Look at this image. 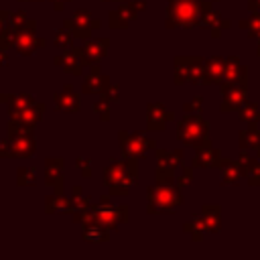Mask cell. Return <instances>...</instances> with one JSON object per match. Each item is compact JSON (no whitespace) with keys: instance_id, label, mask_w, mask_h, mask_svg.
<instances>
[{"instance_id":"1","label":"cell","mask_w":260,"mask_h":260,"mask_svg":"<svg viewBox=\"0 0 260 260\" xmlns=\"http://www.w3.org/2000/svg\"><path fill=\"white\" fill-rule=\"evenodd\" d=\"M128 217H130V207L126 203H112L110 193L102 195L95 203H91L89 209L77 211V213L71 215V219L75 223H79L81 228H85V225H104L112 232H116L122 223H126Z\"/></svg>"},{"instance_id":"2","label":"cell","mask_w":260,"mask_h":260,"mask_svg":"<svg viewBox=\"0 0 260 260\" xmlns=\"http://www.w3.org/2000/svg\"><path fill=\"white\" fill-rule=\"evenodd\" d=\"M138 183L136 158H110L102 173V185L114 197H124Z\"/></svg>"},{"instance_id":"3","label":"cell","mask_w":260,"mask_h":260,"mask_svg":"<svg viewBox=\"0 0 260 260\" xmlns=\"http://www.w3.org/2000/svg\"><path fill=\"white\" fill-rule=\"evenodd\" d=\"M183 197L179 189L171 185H154L146 189V211L148 213H173L177 205H181Z\"/></svg>"},{"instance_id":"4","label":"cell","mask_w":260,"mask_h":260,"mask_svg":"<svg viewBox=\"0 0 260 260\" xmlns=\"http://www.w3.org/2000/svg\"><path fill=\"white\" fill-rule=\"evenodd\" d=\"M118 144H120V150H122L124 156L136 158V160L144 158L146 152L156 146V142L152 138H148L146 134H142V132H126V130L118 132Z\"/></svg>"},{"instance_id":"5","label":"cell","mask_w":260,"mask_h":260,"mask_svg":"<svg viewBox=\"0 0 260 260\" xmlns=\"http://www.w3.org/2000/svg\"><path fill=\"white\" fill-rule=\"evenodd\" d=\"M140 10H146V2H140V0H132V2L124 0V2H118V6L108 12V26L112 30L128 28L130 22H134L138 18V12Z\"/></svg>"},{"instance_id":"6","label":"cell","mask_w":260,"mask_h":260,"mask_svg":"<svg viewBox=\"0 0 260 260\" xmlns=\"http://www.w3.org/2000/svg\"><path fill=\"white\" fill-rule=\"evenodd\" d=\"M63 26L69 28L77 41H87V39H91V35H93L95 30H100L102 22H100L98 18H93L89 10L79 8V10L73 12L71 18H65V20H63Z\"/></svg>"},{"instance_id":"7","label":"cell","mask_w":260,"mask_h":260,"mask_svg":"<svg viewBox=\"0 0 260 260\" xmlns=\"http://www.w3.org/2000/svg\"><path fill=\"white\" fill-rule=\"evenodd\" d=\"M45 45H47V39L37 37V20L35 18H28L24 22V26L16 32V41H14L16 53L22 55V57H30L39 49H43Z\"/></svg>"},{"instance_id":"8","label":"cell","mask_w":260,"mask_h":260,"mask_svg":"<svg viewBox=\"0 0 260 260\" xmlns=\"http://www.w3.org/2000/svg\"><path fill=\"white\" fill-rule=\"evenodd\" d=\"M197 18V0H169L167 26H191Z\"/></svg>"},{"instance_id":"9","label":"cell","mask_w":260,"mask_h":260,"mask_svg":"<svg viewBox=\"0 0 260 260\" xmlns=\"http://www.w3.org/2000/svg\"><path fill=\"white\" fill-rule=\"evenodd\" d=\"M110 51V39L108 37H98V39H87L79 47V59L83 67H91L100 63L104 57H108Z\"/></svg>"},{"instance_id":"10","label":"cell","mask_w":260,"mask_h":260,"mask_svg":"<svg viewBox=\"0 0 260 260\" xmlns=\"http://www.w3.org/2000/svg\"><path fill=\"white\" fill-rule=\"evenodd\" d=\"M110 77L106 73H102L100 63L91 65L89 71L83 75V83H81V91L87 95H102L106 91V87L110 85Z\"/></svg>"},{"instance_id":"11","label":"cell","mask_w":260,"mask_h":260,"mask_svg":"<svg viewBox=\"0 0 260 260\" xmlns=\"http://www.w3.org/2000/svg\"><path fill=\"white\" fill-rule=\"evenodd\" d=\"M55 110L67 112V114H77L81 110V95L73 89V83H65L61 91L53 93Z\"/></svg>"},{"instance_id":"12","label":"cell","mask_w":260,"mask_h":260,"mask_svg":"<svg viewBox=\"0 0 260 260\" xmlns=\"http://www.w3.org/2000/svg\"><path fill=\"white\" fill-rule=\"evenodd\" d=\"M53 63L57 67H61L63 71L75 75V77H79L83 73V63L79 59V47H75V45L69 47V49H63L61 55H55L53 57Z\"/></svg>"},{"instance_id":"13","label":"cell","mask_w":260,"mask_h":260,"mask_svg":"<svg viewBox=\"0 0 260 260\" xmlns=\"http://www.w3.org/2000/svg\"><path fill=\"white\" fill-rule=\"evenodd\" d=\"M203 134H205V124L199 118H193V116H187L177 126V136L185 144H195Z\"/></svg>"},{"instance_id":"14","label":"cell","mask_w":260,"mask_h":260,"mask_svg":"<svg viewBox=\"0 0 260 260\" xmlns=\"http://www.w3.org/2000/svg\"><path fill=\"white\" fill-rule=\"evenodd\" d=\"M63 169H65V160L61 156L45 158V185L53 189H63V181H65Z\"/></svg>"},{"instance_id":"15","label":"cell","mask_w":260,"mask_h":260,"mask_svg":"<svg viewBox=\"0 0 260 260\" xmlns=\"http://www.w3.org/2000/svg\"><path fill=\"white\" fill-rule=\"evenodd\" d=\"M45 213H47V215H55V213H61V215H73L71 199L65 197L63 189H55L53 195H47V197H45Z\"/></svg>"},{"instance_id":"16","label":"cell","mask_w":260,"mask_h":260,"mask_svg":"<svg viewBox=\"0 0 260 260\" xmlns=\"http://www.w3.org/2000/svg\"><path fill=\"white\" fill-rule=\"evenodd\" d=\"M173 118L175 116L171 112H167L165 106L158 104V102H152V104L146 106V126H148V130H154V132L165 130V124Z\"/></svg>"},{"instance_id":"17","label":"cell","mask_w":260,"mask_h":260,"mask_svg":"<svg viewBox=\"0 0 260 260\" xmlns=\"http://www.w3.org/2000/svg\"><path fill=\"white\" fill-rule=\"evenodd\" d=\"M10 144H12V158H30L37 152V138H35V134L10 138Z\"/></svg>"},{"instance_id":"18","label":"cell","mask_w":260,"mask_h":260,"mask_svg":"<svg viewBox=\"0 0 260 260\" xmlns=\"http://www.w3.org/2000/svg\"><path fill=\"white\" fill-rule=\"evenodd\" d=\"M45 110H47V106H45L43 102H35V104H32V106H28L26 110H22V112H18V114H12V116H10V120L22 122V124H26V126H32V128H35V126L43 120Z\"/></svg>"},{"instance_id":"19","label":"cell","mask_w":260,"mask_h":260,"mask_svg":"<svg viewBox=\"0 0 260 260\" xmlns=\"http://www.w3.org/2000/svg\"><path fill=\"white\" fill-rule=\"evenodd\" d=\"M35 102H37V100H35L32 93H26V91H22V93H10V95H8V102H6V106H8V116L26 110V108L32 106Z\"/></svg>"},{"instance_id":"20","label":"cell","mask_w":260,"mask_h":260,"mask_svg":"<svg viewBox=\"0 0 260 260\" xmlns=\"http://www.w3.org/2000/svg\"><path fill=\"white\" fill-rule=\"evenodd\" d=\"M81 238L85 242H91V244H102V242H108L112 238V230H108L104 225H85L81 230Z\"/></svg>"},{"instance_id":"21","label":"cell","mask_w":260,"mask_h":260,"mask_svg":"<svg viewBox=\"0 0 260 260\" xmlns=\"http://www.w3.org/2000/svg\"><path fill=\"white\" fill-rule=\"evenodd\" d=\"M69 199H71L73 213H77V211H85V209H89V207H91V199H89L87 195H83V191H81V187H79V185H75V187L71 189Z\"/></svg>"},{"instance_id":"22","label":"cell","mask_w":260,"mask_h":260,"mask_svg":"<svg viewBox=\"0 0 260 260\" xmlns=\"http://www.w3.org/2000/svg\"><path fill=\"white\" fill-rule=\"evenodd\" d=\"M16 185L18 187H35L37 185V169L35 167H18L16 169Z\"/></svg>"},{"instance_id":"23","label":"cell","mask_w":260,"mask_h":260,"mask_svg":"<svg viewBox=\"0 0 260 260\" xmlns=\"http://www.w3.org/2000/svg\"><path fill=\"white\" fill-rule=\"evenodd\" d=\"M73 41H75V37H73V32H71L69 28L61 26V28L55 30V37H53V45H55V47H59V49H69V47H73Z\"/></svg>"},{"instance_id":"24","label":"cell","mask_w":260,"mask_h":260,"mask_svg":"<svg viewBox=\"0 0 260 260\" xmlns=\"http://www.w3.org/2000/svg\"><path fill=\"white\" fill-rule=\"evenodd\" d=\"M93 112L98 114V118L102 120V122H110V118H112V102H108L104 95H100L95 102H93Z\"/></svg>"},{"instance_id":"25","label":"cell","mask_w":260,"mask_h":260,"mask_svg":"<svg viewBox=\"0 0 260 260\" xmlns=\"http://www.w3.org/2000/svg\"><path fill=\"white\" fill-rule=\"evenodd\" d=\"M14 41H16V30L10 24H6L2 28V32H0V47L2 49H10V47H14Z\"/></svg>"},{"instance_id":"26","label":"cell","mask_w":260,"mask_h":260,"mask_svg":"<svg viewBox=\"0 0 260 260\" xmlns=\"http://www.w3.org/2000/svg\"><path fill=\"white\" fill-rule=\"evenodd\" d=\"M28 20V16H26V12L24 10H14V12H10V16H8V24L18 32L22 26H24V22Z\"/></svg>"},{"instance_id":"27","label":"cell","mask_w":260,"mask_h":260,"mask_svg":"<svg viewBox=\"0 0 260 260\" xmlns=\"http://www.w3.org/2000/svg\"><path fill=\"white\" fill-rule=\"evenodd\" d=\"M75 169L81 173L83 179H89V177H91V162H89V158L77 156V158H75Z\"/></svg>"},{"instance_id":"28","label":"cell","mask_w":260,"mask_h":260,"mask_svg":"<svg viewBox=\"0 0 260 260\" xmlns=\"http://www.w3.org/2000/svg\"><path fill=\"white\" fill-rule=\"evenodd\" d=\"M102 95H104L108 102H112V104H118V102H120V85H118V83H110Z\"/></svg>"},{"instance_id":"29","label":"cell","mask_w":260,"mask_h":260,"mask_svg":"<svg viewBox=\"0 0 260 260\" xmlns=\"http://www.w3.org/2000/svg\"><path fill=\"white\" fill-rule=\"evenodd\" d=\"M0 158H12V144L10 138H0Z\"/></svg>"},{"instance_id":"30","label":"cell","mask_w":260,"mask_h":260,"mask_svg":"<svg viewBox=\"0 0 260 260\" xmlns=\"http://www.w3.org/2000/svg\"><path fill=\"white\" fill-rule=\"evenodd\" d=\"M47 2H51V4H53V10L61 12V10L65 8V4H69L71 0H47Z\"/></svg>"},{"instance_id":"31","label":"cell","mask_w":260,"mask_h":260,"mask_svg":"<svg viewBox=\"0 0 260 260\" xmlns=\"http://www.w3.org/2000/svg\"><path fill=\"white\" fill-rule=\"evenodd\" d=\"M8 16H10V10H0V32L8 24Z\"/></svg>"},{"instance_id":"32","label":"cell","mask_w":260,"mask_h":260,"mask_svg":"<svg viewBox=\"0 0 260 260\" xmlns=\"http://www.w3.org/2000/svg\"><path fill=\"white\" fill-rule=\"evenodd\" d=\"M6 65H8V53L6 49L0 47V67H6Z\"/></svg>"},{"instance_id":"33","label":"cell","mask_w":260,"mask_h":260,"mask_svg":"<svg viewBox=\"0 0 260 260\" xmlns=\"http://www.w3.org/2000/svg\"><path fill=\"white\" fill-rule=\"evenodd\" d=\"M8 95H10V93H4V91H0V106L8 102Z\"/></svg>"},{"instance_id":"34","label":"cell","mask_w":260,"mask_h":260,"mask_svg":"<svg viewBox=\"0 0 260 260\" xmlns=\"http://www.w3.org/2000/svg\"><path fill=\"white\" fill-rule=\"evenodd\" d=\"M18 2H45V0H18Z\"/></svg>"},{"instance_id":"35","label":"cell","mask_w":260,"mask_h":260,"mask_svg":"<svg viewBox=\"0 0 260 260\" xmlns=\"http://www.w3.org/2000/svg\"><path fill=\"white\" fill-rule=\"evenodd\" d=\"M102 2H124V0H102Z\"/></svg>"}]
</instances>
